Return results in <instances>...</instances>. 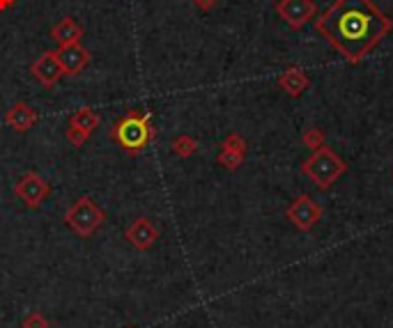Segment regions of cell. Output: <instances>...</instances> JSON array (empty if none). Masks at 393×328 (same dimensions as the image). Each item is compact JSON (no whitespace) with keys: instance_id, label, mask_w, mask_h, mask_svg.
Masks as SVG:
<instances>
[{"instance_id":"cell-1","label":"cell","mask_w":393,"mask_h":328,"mask_svg":"<svg viewBox=\"0 0 393 328\" xmlns=\"http://www.w3.org/2000/svg\"><path fill=\"white\" fill-rule=\"evenodd\" d=\"M315 30L349 65H359L393 30V18L372 0H334Z\"/></svg>"},{"instance_id":"cell-2","label":"cell","mask_w":393,"mask_h":328,"mask_svg":"<svg viewBox=\"0 0 393 328\" xmlns=\"http://www.w3.org/2000/svg\"><path fill=\"white\" fill-rule=\"evenodd\" d=\"M111 138L118 140V145L127 154L136 157V154H141L154 140V129H152L150 115L143 110L127 112V115L120 117L116 122V127L111 129Z\"/></svg>"},{"instance_id":"cell-3","label":"cell","mask_w":393,"mask_h":328,"mask_svg":"<svg viewBox=\"0 0 393 328\" xmlns=\"http://www.w3.org/2000/svg\"><path fill=\"white\" fill-rule=\"evenodd\" d=\"M302 172H304L308 179H313V184H315L320 191H327L340 175H345L347 166H345V161L340 159L334 149L322 145V147L315 149L304 161Z\"/></svg>"},{"instance_id":"cell-4","label":"cell","mask_w":393,"mask_h":328,"mask_svg":"<svg viewBox=\"0 0 393 328\" xmlns=\"http://www.w3.org/2000/svg\"><path fill=\"white\" fill-rule=\"evenodd\" d=\"M103 221H106V213L90 196H81L65 213L67 228L83 239L92 237L103 225Z\"/></svg>"},{"instance_id":"cell-5","label":"cell","mask_w":393,"mask_h":328,"mask_svg":"<svg viewBox=\"0 0 393 328\" xmlns=\"http://www.w3.org/2000/svg\"><path fill=\"white\" fill-rule=\"evenodd\" d=\"M14 196L24 202L26 207L35 209L51 196V184L44 177H39L37 172H28V175H24L16 181Z\"/></svg>"},{"instance_id":"cell-6","label":"cell","mask_w":393,"mask_h":328,"mask_svg":"<svg viewBox=\"0 0 393 328\" xmlns=\"http://www.w3.org/2000/svg\"><path fill=\"white\" fill-rule=\"evenodd\" d=\"M315 0H276V14L292 30H302L315 16Z\"/></svg>"},{"instance_id":"cell-7","label":"cell","mask_w":393,"mask_h":328,"mask_svg":"<svg viewBox=\"0 0 393 328\" xmlns=\"http://www.w3.org/2000/svg\"><path fill=\"white\" fill-rule=\"evenodd\" d=\"M285 213L299 230L308 232L315 228L320 218H322V207H320L310 196H299L297 200H292V204H290Z\"/></svg>"},{"instance_id":"cell-8","label":"cell","mask_w":393,"mask_h":328,"mask_svg":"<svg viewBox=\"0 0 393 328\" xmlns=\"http://www.w3.org/2000/svg\"><path fill=\"white\" fill-rule=\"evenodd\" d=\"M30 71H33V76L39 80L44 88H53L60 83V78L65 76V71H62L60 63H58V55L56 51H44L35 63L33 67H30Z\"/></svg>"},{"instance_id":"cell-9","label":"cell","mask_w":393,"mask_h":328,"mask_svg":"<svg viewBox=\"0 0 393 328\" xmlns=\"http://www.w3.org/2000/svg\"><path fill=\"white\" fill-rule=\"evenodd\" d=\"M56 55H58L62 71H65V76H78L90 63V51L86 46H81V42L60 46L56 51Z\"/></svg>"},{"instance_id":"cell-10","label":"cell","mask_w":393,"mask_h":328,"mask_svg":"<svg viewBox=\"0 0 393 328\" xmlns=\"http://www.w3.org/2000/svg\"><path fill=\"white\" fill-rule=\"evenodd\" d=\"M124 237L133 245L136 250H150L159 239V230L157 225L148 218H136L127 230H124Z\"/></svg>"},{"instance_id":"cell-11","label":"cell","mask_w":393,"mask_h":328,"mask_svg":"<svg viewBox=\"0 0 393 328\" xmlns=\"http://www.w3.org/2000/svg\"><path fill=\"white\" fill-rule=\"evenodd\" d=\"M35 122H37V110L30 104H26V101L14 104L5 115V125L9 129H14L16 133H26L28 129H33Z\"/></svg>"},{"instance_id":"cell-12","label":"cell","mask_w":393,"mask_h":328,"mask_svg":"<svg viewBox=\"0 0 393 328\" xmlns=\"http://www.w3.org/2000/svg\"><path fill=\"white\" fill-rule=\"evenodd\" d=\"M278 88H281L285 95L290 97H299L310 88V78L304 69L299 67H287L281 76H278Z\"/></svg>"},{"instance_id":"cell-13","label":"cell","mask_w":393,"mask_h":328,"mask_svg":"<svg viewBox=\"0 0 393 328\" xmlns=\"http://www.w3.org/2000/svg\"><path fill=\"white\" fill-rule=\"evenodd\" d=\"M81 37H83V28L71 16H65L62 21H58L53 28H51V39L60 46L76 44V42H81Z\"/></svg>"},{"instance_id":"cell-14","label":"cell","mask_w":393,"mask_h":328,"mask_svg":"<svg viewBox=\"0 0 393 328\" xmlns=\"http://www.w3.org/2000/svg\"><path fill=\"white\" fill-rule=\"evenodd\" d=\"M101 117L97 115L92 108H78L74 115L69 117V127H76L81 129L83 133H88V136H92V131H95L99 127Z\"/></svg>"},{"instance_id":"cell-15","label":"cell","mask_w":393,"mask_h":328,"mask_svg":"<svg viewBox=\"0 0 393 328\" xmlns=\"http://www.w3.org/2000/svg\"><path fill=\"white\" fill-rule=\"evenodd\" d=\"M173 154L175 157H180V159H189V157H193L195 152H198V142H195L191 136H178L173 140Z\"/></svg>"},{"instance_id":"cell-16","label":"cell","mask_w":393,"mask_h":328,"mask_svg":"<svg viewBox=\"0 0 393 328\" xmlns=\"http://www.w3.org/2000/svg\"><path fill=\"white\" fill-rule=\"evenodd\" d=\"M244 159H246L244 152H235V149H225V147H221L219 157H216L219 166H223L228 170H237L244 163Z\"/></svg>"},{"instance_id":"cell-17","label":"cell","mask_w":393,"mask_h":328,"mask_svg":"<svg viewBox=\"0 0 393 328\" xmlns=\"http://www.w3.org/2000/svg\"><path fill=\"white\" fill-rule=\"evenodd\" d=\"M21 328H49V319L41 312L33 310L21 319Z\"/></svg>"},{"instance_id":"cell-18","label":"cell","mask_w":393,"mask_h":328,"mask_svg":"<svg viewBox=\"0 0 393 328\" xmlns=\"http://www.w3.org/2000/svg\"><path fill=\"white\" fill-rule=\"evenodd\" d=\"M304 145L306 147H310V149H320V147H322L325 145V133L322 131H320V129H308L306 133H304Z\"/></svg>"},{"instance_id":"cell-19","label":"cell","mask_w":393,"mask_h":328,"mask_svg":"<svg viewBox=\"0 0 393 328\" xmlns=\"http://www.w3.org/2000/svg\"><path fill=\"white\" fill-rule=\"evenodd\" d=\"M221 147L225 149H235V152H244L246 154V140L240 136V133H230L223 142H221Z\"/></svg>"},{"instance_id":"cell-20","label":"cell","mask_w":393,"mask_h":328,"mask_svg":"<svg viewBox=\"0 0 393 328\" xmlns=\"http://www.w3.org/2000/svg\"><path fill=\"white\" fill-rule=\"evenodd\" d=\"M88 138H90L88 133H83V131L76 129V127H69V129H67V140H69L74 147H83V145H86Z\"/></svg>"},{"instance_id":"cell-21","label":"cell","mask_w":393,"mask_h":328,"mask_svg":"<svg viewBox=\"0 0 393 328\" xmlns=\"http://www.w3.org/2000/svg\"><path fill=\"white\" fill-rule=\"evenodd\" d=\"M193 3L198 9H203V12H210V9L216 5V0H193Z\"/></svg>"},{"instance_id":"cell-22","label":"cell","mask_w":393,"mask_h":328,"mask_svg":"<svg viewBox=\"0 0 393 328\" xmlns=\"http://www.w3.org/2000/svg\"><path fill=\"white\" fill-rule=\"evenodd\" d=\"M16 5V0H0V12H5V9H12Z\"/></svg>"}]
</instances>
